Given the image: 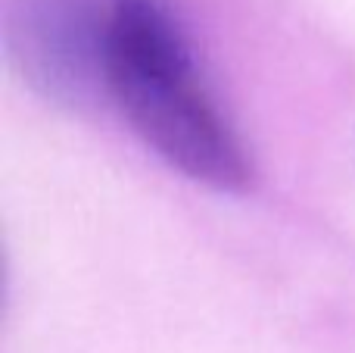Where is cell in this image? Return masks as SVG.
<instances>
[{
  "instance_id": "1",
  "label": "cell",
  "mask_w": 355,
  "mask_h": 353,
  "mask_svg": "<svg viewBox=\"0 0 355 353\" xmlns=\"http://www.w3.org/2000/svg\"><path fill=\"white\" fill-rule=\"evenodd\" d=\"M100 94L172 169L215 191H243L252 160L162 0H106Z\"/></svg>"
},
{
  "instance_id": "2",
  "label": "cell",
  "mask_w": 355,
  "mask_h": 353,
  "mask_svg": "<svg viewBox=\"0 0 355 353\" xmlns=\"http://www.w3.org/2000/svg\"><path fill=\"white\" fill-rule=\"evenodd\" d=\"M106 0H19L12 47L44 94L85 100L100 94V35Z\"/></svg>"
}]
</instances>
